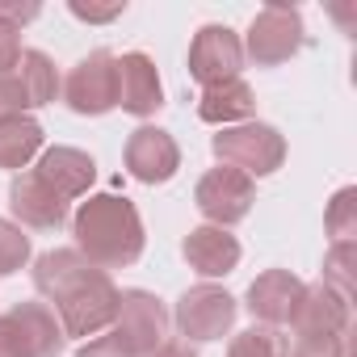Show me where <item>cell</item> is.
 I'll list each match as a JSON object with an SVG mask.
<instances>
[{
	"label": "cell",
	"instance_id": "11",
	"mask_svg": "<svg viewBox=\"0 0 357 357\" xmlns=\"http://www.w3.org/2000/svg\"><path fill=\"white\" fill-rule=\"evenodd\" d=\"M122 155H126V172L143 185H164V181L176 176V168H181V147H176V139L168 130H160V126L130 130Z\"/></svg>",
	"mask_w": 357,
	"mask_h": 357
},
{
	"label": "cell",
	"instance_id": "7",
	"mask_svg": "<svg viewBox=\"0 0 357 357\" xmlns=\"http://www.w3.org/2000/svg\"><path fill=\"white\" fill-rule=\"evenodd\" d=\"M252 202H257L252 176H244V172H236V168H227V164L211 168L202 181H198V190H194V206L202 211V219H206L211 227H223V231H227L231 223L248 219Z\"/></svg>",
	"mask_w": 357,
	"mask_h": 357
},
{
	"label": "cell",
	"instance_id": "22",
	"mask_svg": "<svg viewBox=\"0 0 357 357\" xmlns=\"http://www.w3.org/2000/svg\"><path fill=\"white\" fill-rule=\"evenodd\" d=\"M353 265H357V244H332L324 257V286L336 290L340 298L353 303Z\"/></svg>",
	"mask_w": 357,
	"mask_h": 357
},
{
	"label": "cell",
	"instance_id": "14",
	"mask_svg": "<svg viewBox=\"0 0 357 357\" xmlns=\"http://www.w3.org/2000/svg\"><path fill=\"white\" fill-rule=\"evenodd\" d=\"M118 105L135 118H151L164 105V84H160V72H155L151 55L126 51L118 59Z\"/></svg>",
	"mask_w": 357,
	"mask_h": 357
},
{
	"label": "cell",
	"instance_id": "21",
	"mask_svg": "<svg viewBox=\"0 0 357 357\" xmlns=\"http://www.w3.org/2000/svg\"><path fill=\"white\" fill-rule=\"evenodd\" d=\"M324 227H328L332 244H357V190L353 185L336 190V198L328 202Z\"/></svg>",
	"mask_w": 357,
	"mask_h": 357
},
{
	"label": "cell",
	"instance_id": "25",
	"mask_svg": "<svg viewBox=\"0 0 357 357\" xmlns=\"http://www.w3.org/2000/svg\"><path fill=\"white\" fill-rule=\"evenodd\" d=\"M68 13L80 17V22H89V26H105V22H114V17L126 13V0H109V5H84V0H68Z\"/></svg>",
	"mask_w": 357,
	"mask_h": 357
},
{
	"label": "cell",
	"instance_id": "20",
	"mask_svg": "<svg viewBox=\"0 0 357 357\" xmlns=\"http://www.w3.org/2000/svg\"><path fill=\"white\" fill-rule=\"evenodd\" d=\"M43 151V126L30 114L5 118L0 122V168H26L34 155Z\"/></svg>",
	"mask_w": 357,
	"mask_h": 357
},
{
	"label": "cell",
	"instance_id": "27",
	"mask_svg": "<svg viewBox=\"0 0 357 357\" xmlns=\"http://www.w3.org/2000/svg\"><path fill=\"white\" fill-rule=\"evenodd\" d=\"M17 59H22V30L0 22V72H13Z\"/></svg>",
	"mask_w": 357,
	"mask_h": 357
},
{
	"label": "cell",
	"instance_id": "23",
	"mask_svg": "<svg viewBox=\"0 0 357 357\" xmlns=\"http://www.w3.org/2000/svg\"><path fill=\"white\" fill-rule=\"evenodd\" d=\"M286 336L278 332V328H248V332H240L231 344H227V357H286Z\"/></svg>",
	"mask_w": 357,
	"mask_h": 357
},
{
	"label": "cell",
	"instance_id": "2",
	"mask_svg": "<svg viewBox=\"0 0 357 357\" xmlns=\"http://www.w3.org/2000/svg\"><path fill=\"white\" fill-rule=\"evenodd\" d=\"M72 236L76 252L97 269H126L143 257L147 244L135 202L118 194H89V202H80L72 215Z\"/></svg>",
	"mask_w": 357,
	"mask_h": 357
},
{
	"label": "cell",
	"instance_id": "3",
	"mask_svg": "<svg viewBox=\"0 0 357 357\" xmlns=\"http://www.w3.org/2000/svg\"><path fill=\"white\" fill-rule=\"evenodd\" d=\"M211 151L219 164H227L244 176H269L286 160V139L269 122H240V126H223L211 139Z\"/></svg>",
	"mask_w": 357,
	"mask_h": 357
},
{
	"label": "cell",
	"instance_id": "18",
	"mask_svg": "<svg viewBox=\"0 0 357 357\" xmlns=\"http://www.w3.org/2000/svg\"><path fill=\"white\" fill-rule=\"evenodd\" d=\"M252 114H257V97L244 80H223L215 89H202V97H198V118L219 126V130L252 122Z\"/></svg>",
	"mask_w": 357,
	"mask_h": 357
},
{
	"label": "cell",
	"instance_id": "4",
	"mask_svg": "<svg viewBox=\"0 0 357 357\" xmlns=\"http://www.w3.org/2000/svg\"><path fill=\"white\" fill-rule=\"evenodd\" d=\"M63 328L47 303H17L0 315V357H59Z\"/></svg>",
	"mask_w": 357,
	"mask_h": 357
},
{
	"label": "cell",
	"instance_id": "13",
	"mask_svg": "<svg viewBox=\"0 0 357 357\" xmlns=\"http://www.w3.org/2000/svg\"><path fill=\"white\" fill-rule=\"evenodd\" d=\"M290 328H294V336H349V298H340L324 282L303 286Z\"/></svg>",
	"mask_w": 357,
	"mask_h": 357
},
{
	"label": "cell",
	"instance_id": "6",
	"mask_svg": "<svg viewBox=\"0 0 357 357\" xmlns=\"http://www.w3.org/2000/svg\"><path fill=\"white\" fill-rule=\"evenodd\" d=\"M168 332V311L151 290H122L118 294V315H114V340L130 357H151L164 344Z\"/></svg>",
	"mask_w": 357,
	"mask_h": 357
},
{
	"label": "cell",
	"instance_id": "26",
	"mask_svg": "<svg viewBox=\"0 0 357 357\" xmlns=\"http://www.w3.org/2000/svg\"><path fill=\"white\" fill-rule=\"evenodd\" d=\"M30 105H26V93H22V84H17V76L13 72H0V122L5 118H17V114H26Z\"/></svg>",
	"mask_w": 357,
	"mask_h": 357
},
{
	"label": "cell",
	"instance_id": "29",
	"mask_svg": "<svg viewBox=\"0 0 357 357\" xmlns=\"http://www.w3.org/2000/svg\"><path fill=\"white\" fill-rule=\"evenodd\" d=\"M76 357H130V353H126L114 336H97V340H89Z\"/></svg>",
	"mask_w": 357,
	"mask_h": 357
},
{
	"label": "cell",
	"instance_id": "28",
	"mask_svg": "<svg viewBox=\"0 0 357 357\" xmlns=\"http://www.w3.org/2000/svg\"><path fill=\"white\" fill-rule=\"evenodd\" d=\"M43 9H38V0H26V5H22V0H0V22H9L13 30H22L26 22H34Z\"/></svg>",
	"mask_w": 357,
	"mask_h": 357
},
{
	"label": "cell",
	"instance_id": "17",
	"mask_svg": "<svg viewBox=\"0 0 357 357\" xmlns=\"http://www.w3.org/2000/svg\"><path fill=\"white\" fill-rule=\"evenodd\" d=\"M181 252H185L190 269L202 273V278H227L240 265V240L231 231H223V227H211V223L206 227H194L185 236Z\"/></svg>",
	"mask_w": 357,
	"mask_h": 357
},
{
	"label": "cell",
	"instance_id": "5",
	"mask_svg": "<svg viewBox=\"0 0 357 357\" xmlns=\"http://www.w3.org/2000/svg\"><path fill=\"white\" fill-rule=\"evenodd\" d=\"M307 34H303V13L294 5H265L248 34H244V59H252L257 68H278L286 59H294L303 51Z\"/></svg>",
	"mask_w": 357,
	"mask_h": 357
},
{
	"label": "cell",
	"instance_id": "30",
	"mask_svg": "<svg viewBox=\"0 0 357 357\" xmlns=\"http://www.w3.org/2000/svg\"><path fill=\"white\" fill-rule=\"evenodd\" d=\"M151 357H198V353H194L190 344H181V340H164Z\"/></svg>",
	"mask_w": 357,
	"mask_h": 357
},
{
	"label": "cell",
	"instance_id": "24",
	"mask_svg": "<svg viewBox=\"0 0 357 357\" xmlns=\"http://www.w3.org/2000/svg\"><path fill=\"white\" fill-rule=\"evenodd\" d=\"M26 261H30V236H26L17 223L0 219V278L17 273Z\"/></svg>",
	"mask_w": 357,
	"mask_h": 357
},
{
	"label": "cell",
	"instance_id": "15",
	"mask_svg": "<svg viewBox=\"0 0 357 357\" xmlns=\"http://www.w3.org/2000/svg\"><path fill=\"white\" fill-rule=\"evenodd\" d=\"M303 298V282L290 273V269H265L252 286H248V311L252 319H261L265 328H278V324H290L294 307Z\"/></svg>",
	"mask_w": 357,
	"mask_h": 357
},
{
	"label": "cell",
	"instance_id": "8",
	"mask_svg": "<svg viewBox=\"0 0 357 357\" xmlns=\"http://www.w3.org/2000/svg\"><path fill=\"white\" fill-rule=\"evenodd\" d=\"M63 101L72 114H84V118L109 114L118 105V59L109 51L84 55L63 80Z\"/></svg>",
	"mask_w": 357,
	"mask_h": 357
},
{
	"label": "cell",
	"instance_id": "1",
	"mask_svg": "<svg viewBox=\"0 0 357 357\" xmlns=\"http://www.w3.org/2000/svg\"><path fill=\"white\" fill-rule=\"evenodd\" d=\"M34 286L55 311L63 336H97L118 315V286L105 269L89 265L76 248H51L34 261Z\"/></svg>",
	"mask_w": 357,
	"mask_h": 357
},
{
	"label": "cell",
	"instance_id": "16",
	"mask_svg": "<svg viewBox=\"0 0 357 357\" xmlns=\"http://www.w3.org/2000/svg\"><path fill=\"white\" fill-rule=\"evenodd\" d=\"M43 181L68 202V198H84L89 194V185L97 181V164H93V155L89 151H80V147H51V151H43V160H38V168H34Z\"/></svg>",
	"mask_w": 357,
	"mask_h": 357
},
{
	"label": "cell",
	"instance_id": "19",
	"mask_svg": "<svg viewBox=\"0 0 357 357\" xmlns=\"http://www.w3.org/2000/svg\"><path fill=\"white\" fill-rule=\"evenodd\" d=\"M13 76H17V84H22L30 109H43V105H51V101L59 97V72H55V63H51L47 51H34V47L22 51Z\"/></svg>",
	"mask_w": 357,
	"mask_h": 357
},
{
	"label": "cell",
	"instance_id": "12",
	"mask_svg": "<svg viewBox=\"0 0 357 357\" xmlns=\"http://www.w3.org/2000/svg\"><path fill=\"white\" fill-rule=\"evenodd\" d=\"M9 211L34 231H59L68 223V202L43 181L38 172H17L9 185Z\"/></svg>",
	"mask_w": 357,
	"mask_h": 357
},
{
	"label": "cell",
	"instance_id": "10",
	"mask_svg": "<svg viewBox=\"0 0 357 357\" xmlns=\"http://www.w3.org/2000/svg\"><path fill=\"white\" fill-rule=\"evenodd\" d=\"M244 68V47L240 34L227 26H202L190 43V76L202 89H215L223 80H240Z\"/></svg>",
	"mask_w": 357,
	"mask_h": 357
},
{
	"label": "cell",
	"instance_id": "9",
	"mask_svg": "<svg viewBox=\"0 0 357 357\" xmlns=\"http://www.w3.org/2000/svg\"><path fill=\"white\" fill-rule=\"evenodd\" d=\"M236 315H240V303L223 286H211V282L190 286L181 294V303H176V311H172L181 336H190V340H223L231 332Z\"/></svg>",
	"mask_w": 357,
	"mask_h": 357
}]
</instances>
